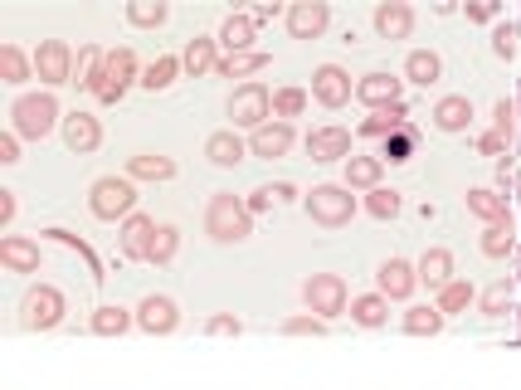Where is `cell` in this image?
Instances as JSON below:
<instances>
[{"instance_id": "obj_1", "label": "cell", "mask_w": 521, "mask_h": 390, "mask_svg": "<svg viewBox=\"0 0 521 390\" xmlns=\"http://www.w3.org/2000/svg\"><path fill=\"white\" fill-rule=\"evenodd\" d=\"M132 83H142V78H137V54H132V49H108V54L98 59V69L83 78L78 88H88L98 103H108V108H112V103H122V98H127V88H132Z\"/></svg>"}, {"instance_id": "obj_2", "label": "cell", "mask_w": 521, "mask_h": 390, "mask_svg": "<svg viewBox=\"0 0 521 390\" xmlns=\"http://www.w3.org/2000/svg\"><path fill=\"white\" fill-rule=\"evenodd\" d=\"M205 234H210L215 244H244V239L254 234V215H249V205H244L239 195L215 191L210 195V205H205Z\"/></svg>"}, {"instance_id": "obj_3", "label": "cell", "mask_w": 521, "mask_h": 390, "mask_svg": "<svg viewBox=\"0 0 521 390\" xmlns=\"http://www.w3.org/2000/svg\"><path fill=\"white\" fill-rule=\"evenodd\" d=\"M59 122V98L54 93H20L10 108V132L25 142H44Z\"/></svg>"}, {"instance_id": "obj_4", "label": "cell", "mask_w": 521, "mask_h": 390, "mask_svg": "<svg viewBox=\"0 0 521 390\" xmlns=\"http://www.w3.org/2000/svg\"><path fill=\"white\" fill-rule=\"evenodd\" d=\"M302 210L312 215V225L341 230V225L356 220V195H351V186H312L302 195Z\"/></svg>"}, {"instance_id": "obj_5", "label": "cell", "mask_w": 521, "mask_h": 390, "mask_svg": "<svg viewBox=\"0 0 521 390\" xmlns=\"http://www.w3.org/2000/svg\"><path fill=\"white\" fill-rule=\"evenodd\" d=\"M88 210L98 220H108V225H117V220L127 225L137 215V186H132V176H103V181H93Z\"/></svg>"}, {"instance_id": "obj_6", "label": "cell", "mask_w": 521, "mask_h": 390, "mask_svg": "<svg viewBox=\"0 0 521 390\" xmlns=\"http://www.w3.org/2000/svg\"><path fill=\"white\" fill-rule=\"evenodd\" d=\"M64 312H69L64 293H59L54 283H39V288L25 293V303H20V327H25V332H54V327L64 322Z\"/></svg>"}, {"instance_id": "obj_7", "label": "cell", "mask_w": 521, "mask_h": 390, "mask_svg": "<svg viewBox=\"0 0 521 390\" xmlns=\"http://www.w3.org/2000/svg\"><path fill=\"white\" fill-rule=\"evenodd\" d=\"M302 298H307V308L317 312L322 322H332V317L346 312V278L341 273H312L302 283Z\"/></svg>"}, {"instance_id": "obj_8", "label": "cell", "mask_w": 521, "mask_h": 390, "mask_svg": "<svg viewBox=\"0 0 521 390\" xmlns=\"http://www.w3.org/2000/svg\"><path fill=\"white\" fill-rule=\"evenodd\" d=\"M74 49L64 44V39H39L35 49V78L39 83H49V88H59V83H74Z\"/></svg>"}, {"instance_id": "obj_9", "label": "cell", "mask_w": 521, "mask_h": 390, "mask_svg": "<svg viewBox=\"0 0 521 390\" xmlns=\"http://www.w3.org/2000/svg\"><path fill=\"white\" fill-rule=\"evenodd\" d=\"M229 117H234V127L259 132L263 122L273 117V98H268V88H263V83H244V88H234V98H229Z\"/></svg>"}, {"instance_id": "obj_10", "label": "cell", "mask_w": 521, "mask_h": 390, "mask_svg": "<svg viewBox=\"0 0 521 390\" xmlns=\"http://www.w3.org/2000/svg\"><path fill=\"white\" fill-rule=\"evenodd\" d=\"M283 20H288V35L293 39H317L327 35V25H332V5L327 0H298V5L283 10Z\"/></svg>"}, {"instance_id": "obj_11", "label": "cell", "mask_w": 521, "mask_h": 390, "mask_svg": "<svg viewBox=\"0 0 521 390\" xmlns=\"http://www.w3.org/2000/svg\"><path fill=\"white\" fill-rule=\"evenodd\" d=\"M312 98L322 103V108H346L351 98H356V83H351V74L346 69H336V64H322L317 74H312Z\"/></svg>"}, {"instance_id": "obj_12", "label": "cell", "mask_w": 521, "mask_h": 390, "mask_svg": "<svg viewBox=\"0 0 521 390\" xmlns=\"http://www.w3.org/2000/svg\"><path fill=\"white\" fill-rule=\"evenodd\" d=\"M307 156L312 161H351V132L346 127H336V122H327V127H312L307 132Z\"/></svg>"}, {"instance_id": "obj_13", "label": "cell", "mask_w": 521, "mask_h": 390, "mask_svg": "<svg viewBox=\"0 0 521 390\" xmlns=\"http://www.w3.org/2000/svg\"><path fill=\"white\" fill-rule=\"evenodd\" d=\"M137 327L151 332V337H166V332H176V327H181V308H176L166 293H147V298H142V308H137Z\"/></svg>"}, {"instance_id": "obj_14", "label": "cell", "mask_w": 521, "mask_h": 390, "mask_svg": "<svg viewBox=\"0 0 521 390\" xmlns=\"http://www.w3.org/2000/svg\"><path fill=\"white\" fill-rule=\"evenodd\" d=\"M400 93H405V78H390V74H366V78H356V103H366L371 113H380V108H395V103H405Z\"/></svg>"}, {"instance_id": "obj_15", "label": "cell", "mask_w": 521, "mask_h": 390, "mask_svg": "<svg viewBox=\"0 0 521 390\" xmlns=\"http://www.w3.org/2000/svg\"><path fill=\"white\" fill-rule=\"evenodd\" d=\"M375 283H380V298H390V303H405L414 288H419V269L405 264V259H385L380 273H375Z\"/></svg>"}, {"instance_id": "obj_16", "label": "cell", "mask_w": 521, "mask_h": 390, "mask_svg": "<svg viewBox=\"0 0 521 390\" xmlns=\"http://www.w3.org/2000/svg\"><path fill=\"white\" fill-rule=\"evenodd\" d=\"M371 25L380 39H410L414 30V10L405 5V0H380L371 10Z\"/></svg>"}, {"instance_id": "obj_17", "label": "cell", "mask_w": 521, "mask_h": 390, "mask_svg": "<svg viewBox=\"0 0 521 390\" xmlns=\"http://www.w3.org/2000/svg\"><path fill=\"white\" fill-rule=\"evenodd\" d=\"M293 152V122H263L259 132L249 137V156H263V161H278V156Z\"/></svg>"}, {"instance_id": "obj_18", "label": "cell", "mask_w": 521, "mask_h": 390, "mask_svg": "<svg viewBox=\"0 0 521 390\" xmlns=\"http://www.w3.org/2000/svg\"><path fill=\"white\" fill-rule=\"evenodd\" d=\"M156 220H147V215H132L122 230H117V239H122V254L127 259H137V264H147L151 259V244H156Z\"/></svg>"}, {"instance_id": "obj_19", "label": "cell", "mask_w": 521, "mask_h": 390, "mask_svg": "<svg viewBox=\"0 0 521 390\" xmlns=\"http://www.w3.org/2000/svg\"><path fill=\"white\" fill-rule=\"evenodd\" d=\"M0 264L10 273H39V239H30V234H5L0 239Z\"/></svg>"}, {"instance_id": "obj_20", "label": "cell", "mask_w": 521, "mask_h": 390, "mask_svg": "<svg viewBox=\"0 0 521 390\" xmlns=\"http://www.w3.org/2000/svg\"><path fill=\"white\" fill-rule=\"evenodd\" d=\"M64 142H69V152H78V156L98 152V142H103V127H98V117H88V113L64 117Z\"/></svg>"}, {"instance_id": "obj_21", "label": "cell", "mask_w": 521, "mask_h": 390, "mask_svg": "<svg viewBox=\"0 0 521 390\" xmlns=\"http://www.w3.org/2000/svg\"><path fill=\"white\" fill-rule=\"evenodd\" d=\"M205 156H210L215 166H239V161L249 156V142L234 137V127H220V132L205 137Z\"/></svg>"}, {"instance_id": "obj_22", "label": "cell", "mask_w": 521, "mask_h": 390, "mask_svg": "<svg viewBox=\"0 0 521 390\" xmlns=\"http://www.w3.org/2000/svg\"><path fill=\"white\" fill-rule=\"evenodd\" d=\"M434 127H439V132H468V127H473V103L458 98V93H453V98H439V103H434Z\"/></svg>"}, {"instance_id": "obj_23", "label": "cell", "mask_w": 521, "mask_h": 390, "mask_svg": "<svg viewBox=\"0 0 521 390\" xmlns=\"http://www.w3.org/2000/svg\"><path fill=\"white\" fill-rule=\"evenodd\" d=\"M215 39L229 49V59H234V54H254V20L239 10V15H229V20H224Z\"/></svg>"}, {"instance_id": "obj_24", "label": "cell", "mask_w": 521, "mask_h": 390, "mask_svg": "<svg viewBox=\"0 0 521 390\" xmlns=\"http://www.w3.org/2000/svg\"><path fill=\"white\" fill-rule=\"evenodd\" d=\"M410 127V108L405 103H395V108H380V113H371L356 132L361 137H395V132H405Z\"/></svg>"}, {"instance_id": "obj_25", "label": "cell", "mask_w": 521, "mask_h": 390, "mask_svg": "<svg viewBox=\"0 0 521 390\" xmlns=\"http://www.w3.org/2000/svg\"><path fill=\"white\" fill-rule=\"evenodd\" d=\"M419 283H429L434 293H444L448 283H453V254H448V249H424V259H419Z\"/></svg>"}, {"instance_id": "obj_26", "label": "cell", "mask_w": 521, "mask_h": 390, "mask_svg": "<svg viewBox=\"0 0 521 390\" xmlns=\"http://www.w3.org/2000/svg\"><path fill=\"white\" fill-rule=\"evenodd\" d=\"M380 171H385V156H351L346 161V186L351 191H375Z\"/></svg>"}, {"instance_id": "obj_27", "label": "cell", "mask_w": 521, "mask_h": 390, "mask_svg": "<svg viewBox=\"0 0 521 390\" xmlns=\"http://www.w3.org/2000/svg\"><path fill=\"white\" fill-rule=\"evenodd\" d=\"M405 78L419 83V88H429V83H439V78H444V59H439L434 49H414L410 59H405Z\"/></svg>"}, {"instance_id": "obj_28", "label": "cell", "mask_w": 521, "mask_h": 390, "mask_svg": "<svg viewBox=\"0 0 521 390\" xmlns=\"http://www.w3.org/2000/svg\"><path fill=\"white\" fill-rule=\"evenodd\" d=\"M351 322H356V327H385V322H390V298H380V293L351 298Z\"/></svg>"}, {"instance_id": "obj_29", "label": "cell", "mask_w": 521, "mask_h": 390, "mask_svg": "<svg viewBox=\"0 0 521 390\" xmlns=\"http://www.w3.org/2000/svg\"><path fill=\"white\" fill-rule=\"evenodd\" d=\"M215 44H220L215 35H195L186 44V54H181V69H190V74H210V69L220 64V59H215Z\"/></svg>"}, {"instance_id": "obj_30", "label": "cell", "mask_w": 521, "mask_h": 390, "mask_svg": "<svg viewBox=\"0 0 521 390\" xmlns=\"http://www.w3.org/2000/svg\"><path fill=\"white\" fill-rule=\"evenodd\" d=\"M127 176H132V181H171V176H176V161H171V156H132V161H127Z\"/></svg>"}, {"instance_id": "obj_31", "label": "cell", "mask_w": 521, "mask_h": 390, "mask_svg": "<svg viewBox=\"0 0 521 390\" xmlns=\"http://www.w3.org/2000/svg\"><path fill=\"white\" fill-rule=\"evenodd\" d=\"M0 78H5V83H15V88H20V83H30V78H35V59H25V54H20V44H0Z\"/></svg>"}, {"instance_id": "obj_32", "label": "cell", "mask_w": 521, "mask_h": 390, "mask_svg": "<svg viewBox=\"0 0 521 390\" xmlns=\"http://www.w3.org/2000/svg\"><path fill=\"white\" fill-rule=\"evenodd\" d=\"M468 210L487 220V225H507L512 215H507V195H492V191H468Z\"/></svg>"}, {"instance_id": "obj_33", "label": "cell", "mask_w": 521, "mask_h": 390, "mask_svg": "<svg viewBox=\"0 0 521 390\" xmlns=\"http://www.w3.org/2000/svg\"><path fill=\"white\" fill-rule=\"evenodd\" d=\"M127 20H132L137 30H161V25L171 20V5H166V0H132V5H127Z\"/></svg>"}, {"instance_id": "obj_34", "label": "cell", "mask_w": 521, "mask_h": 390, "mask_svg": "<svg viewBox=\"0 0 521 390\" xmlns=\"http://www.w3.org/2000/svg\"><path fill=\"white\" fill-rule=\"evenodd\" d=\"M444 322L448 317L439 308H410L405 312V332H410V337H439Z\"/></svg>"}, {"instance_id": "obj_35", "label": "cell", "mask_w": 521, "mask_h": 390, "mask_svg": "<svg viewBox=\"0 0 521 390\" xmlns=\"http://www.w3.org/2000/svg\"><path fill=\"white\" fill-rule=\"evenodd\" d=\"M483 254H487V259H507V254H517L512 220H507V225H487V230H483Z\"/></svg>"}, {"instance_id": "obj_36", "label": "cell", "mask_w": 521, "mask_h": 390, "mask_svg": "<svg viewBox=\"0 0 521 390\" xmlns=\"http://www.w3.org/2000/svg\"><path fill=\"white\" fill-rule=\"evenodd\" d=\"M259 69H268V54L263 49H254V54H224L220 64H215V74H224V78H244V74H259Z\"/></svg>"}, {"instance_id": "obj_37", "label": "cell", "mask_w": 521, "mask_h": 390, "mask_svg": "<svg viewBox=\"0 0 521 390\" xmlns=\"http://www.w3.org/2000/svg\"><path fill=\"white\" fill-rule=\"evenodd\" d=\"M176 74H181V59H176V54H161L147 74H142V88H147V93H161V88L176 83Z\"/></svg>"}, {"instance_id": "obj_38", "label": "cell", "mask_w": 521, "mask_h": 390, "mask_svg": "<svg viewBox=\"0 0 521 390\" xmlns=\"http://www.w3.org/2000/svg\"><path fill=\"white\" fill-rule=\"evenodd\" d=\"M132 322H137V317H132L127 308H98V312H93V322H88V327H93L98 337H122V332L132 327Z\"/></svg>"}, {"instance_id": "obj_39", "label": "cell", "mask_w": 521, "mask_h": 390, "mask_svg": "<svg viewBox=\"0 0 521 390\" xmlns=\"http://www.w3.org/2000/svg\"><path fill=\"white\" fill-rule=\"evenodd\" d=\"M44 239H54V244H64V249H74L78 259H83V264L93 269V278H103V259H98V254H93V249H88V244H83V239H78L74 230H59V225H54V230H44Z\"/></svg>"}, {"instance_id": "obj_40", "label": "cell", "mask_w": 521, "mask_h": 390, "mask_svg": "<svg viewBox=\"0 0 521 390\" xmlns=\"http://www.w3.org/2000/svg\"><path fill=\"white\" fill-rule=\"evenodd\" d=\"M366 210H371L375 220H395V215L405 210V200H400V191H390V186H375V191L366 195Z\"/></svg>"}, {"instance_id": "obj_41", "label": "cell", "mask_w": 521, "mask_h": 390, "mask_svg": "<svg viewBox=\"0 0 521 390\" xmlns=\"http://www.w3.org/2000/svg\"><path fill=\"white\" fill-rule=\"evenodd\" d=\"M473 298H478V293H473V283H468V278H453L444 293H439V303H434V308L448 317V312H463L468 303H473Z\"/></svg>"}, {"instance_id": "obj_42", "label": "cell", "mask_w": 521, "mask_h": 390, "mask_svg": "<svg viewBox=\"0 0 521 390\" xmlns=\"http://www.w3.org/2000/svg\"><path fill=\"white\" fill-rule=\"evenodd\" d=\"M176 249H181V230H176V225H161V230H156V244H151V259H147V264H156V269H161V264H171V259H176Z\"/></svg>"}, {"instance_id": "obj_43", "label": "cell", "mask_w": 521, "mask_h": 390, "mask_svg": "<svg viewBox=\"0 0 521 390\" xmlns=\"http://www.w3.org/2000/svg\"><path fill=\"white\" fill-rule=\"evenodd\" d=\"M302 108H307V93H302V88H278V93H273V117H278V122L302 117Z\"/></svg>"}, {"instance_id": "obj_44", "label": "cell", "mask_w": 521, "mask_h": 390, "mask_svg": "<svg viewBox=\"0 0 521 390\" xmlns=\"http://www.w3.org/2000/svg\"><path fill=\"white\" fill-rule=\"evenodd\" d=\"M483 312H487V317L512 312V283H492V288L483 293Z\"/></svg>"}, {"instance_id": "obj_45", "label": "cell", "mask_w": 521, "mask_h": 390, "mask_svg": "<svg viewBox=\"0 0 521 390\" xmlns=\"http://www.w3.org/2000/svg\"><path fill=\"white\" fill-rule=\"evenodd\" d=\"M410 156H414V127L385 137V161H410Z\"/></svg>"}, {"instance_id": "obj_46", "label": "cell", "mask_w": 521, "mask_h": 390, "mask_svg": "<svg viewBox=\"0 0 521 390\" xmlns=\"http://www.w3.org/2000/svg\"><path fill=\"white\" fill-rule=\"evenodd\" d=\"M492 54L497 59H517V25H497L492 30Z\"/></svg>"}, {"instance_id": "obj_47", "label": "cell", "mask_w": 521, "mask_h": 390, "mask_svg": "<svg viewBox=\"0 0 521 390\" xmlns=\"http://www.w3.org/2000/svg\"><path fill=\"white\" fill-rule=\"evenodd\" d=\"M283 332H288V337H322V332H327V322H322V317H288V322H283Z\"/></svg>"}, {"instance_id": "obj_48", "label": "cell", "mask_w": 521, "mask_h": 390, "mask_svg": "<svg viewBox=\"0 0 521 390\" xmlns=\"http://www.w3.org/2000/svg\"><path fill=\"white\" fill-rule=\"evenodd\" d=\"M205 332H215V337H239V332H244V322H239V317H229V312H220V317H210V322H205Z\"/></svg>"}, {"instance_id": "obj_49", "label": "cell", "mask_w": 521, "mask_h": 390, "mask_svg": "<svg viewBox=\"0 0 521 390\" xmlns=\"http://www.w3.org/2000/svg\"><path fill=\"white\" fill-rule=\"evenodd\" d=\"M273 200H278V195H273V186H259V191L244 200V205H249V215H263V210H273Z\"/></svg>"}, {"instance_id": "obj_50", "label": "cell", "mask_w": 521, "mask_h": 390, "mask_svg": "<svg viewBox=\"0 0 521 390\" xmlns=\"http://www.w3.org/2000/svg\"><path fill=\"white\" fill-rule=\"evenodd\" d=\"M0 161H5V166H15V161H20V137H15V132H5V137H0Z\"/></svg>"}, {"instance_id": "obj_51", "label": "cell", "mask_w": 521, "mask_h": 390, "mask_svg": "<svg viewBox=\"0 0 521 390\" xmlns=\"http://www.w3.org/2000/svg\"><path fill=\"white\" fill-rule=\"evenodd\" d=\"M497 15H502V5H468V20H478V25L497 20Z\"/></svg>"}, {"instance_id": "obj_52", "label": "cell", "mask_w": 521, "mask_h": 390, "mask_svg": "<svg viewBox=\"0 0 521 390\" xmlns=\"http://www.w3.org/2000/svg\"><path fill=\"white\" fill-rule=\"evenodd\" d=\"M15 220V191H0V225Z\"/></svg>"}, {"instance_id": "obj_53", "label": "cell", "mask_w": 521, "mask_h": 390, "mask_svg": "<svg viewBox=\"0 0 521 390\" xmlns=\"http://www.w3.org/2000/svg\"><path fill=\"white\" fill-rule=\"evenodd\" d=\"M244 15H249L254 25H263V20H273V15H278V5H259V10H244Z\"/></svg>"}, {"instance_id": "obj_54", "label": "cell", "mask_w": 521, "mask_h": 390, "mask_svg": "<svg viewBox=\"0 0 521 390\" xmlns=\"http://www.w3.org/2000/svg\"><path fill=\"white\" fill-rule=\"evenodd\" d=\"M273 195H278V200H298V186H288V181H278V186H273Z\"/></svg>"}, {"instance_id": "obj_55", "label": "cell", "mask_w": 521, "mask_h": 390, "mask_svg": "<svg viewBox=\"0 0 521 390\" xmlns=\"http://www.w3.org/2000/svg\"><path fill=\"white\" fill-rule=\"evenodd\" d=\"M512 312H517V342H521V303H517V308H512Z\"/></svg>"}, {"instance_id": "obj_56", "label": "cell", "mask_w": 521, "mask_h": 390, "mask_svg": "<svg viewBox=\"0 0 521 390\" xmlns=\"http://www.w3.org/2000/svg\"><path fill=\"white\" fill-rule=\"evenodd\" d=\"M512 259H517V273H521V249H517V254H512Z\"/></svg>"}, {"instance_id": "obj_57", "label": "cell", "mask_w": 521, "mask_h": 390, "mask_svg": "<svg viewBox=\"0 0 521 390\" xmlns=\"http://www.w3.org/2000/svg\"><path fill=\"white\" fill-rule=\"evenodd\" d=\"M517 103H521V83H517Z\"/></svg>"}]
</instances>
